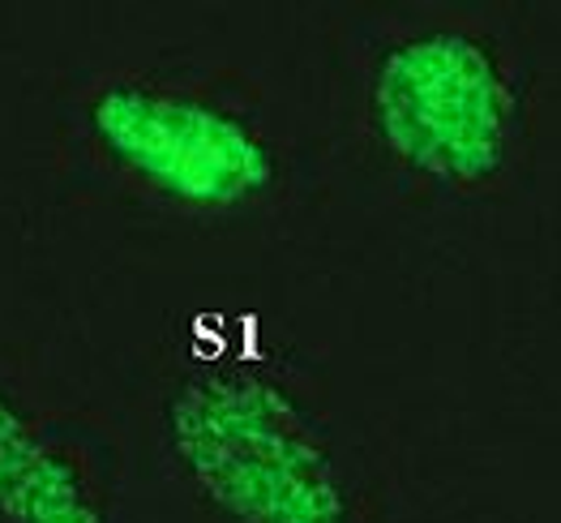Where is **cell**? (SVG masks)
<instances>
[{
	"label": "cell",
	"instance_id": "3",
	"mask_svg": "<svg viewBox=\"0 0 561 523\" xmlns=\"http://www.w3.org/2000/svg\"><path fill=\"white\" fill-rule=\"evenodd\" d=\"M172 473L224 523H365V480L330 421L249 356L176 365L154 408Z\"/></svg>",
	"mask_w": 561,
	"mask_h": 523
},
{
	"label": "cell",
	"instance_id": "4",
	"mask_svg": "<svg viewBox=\"0 0 561 523\" xmlns=\"http://www.w3.org/2000/svg\"><path fill=\"white\" fill-rule=\"evenodd\" d=\"M116 451L94 425L0 378V523H116Z\"/></svg>",
	"mask_w": 561,
	"mask_h": 523
},
{
	"label": "cell",
	"instance_id": "1",
	"mask_svg": "<svg viewBox=\"0 0 561 523\" xmlns=\"http://www.w3.org/2000/svg\"><path fill=\"white\" fill-rule=\"evenodd\" d=\"M352 146L421 197L489 202L531 163V56L502 9L369 4L334 39Z\"/></svg>",
	"mask_w": 561,
	"mask_h": 523
},
{
	"label": "cell",
	"instance_id": "2",
	"mask_svg": "<svg viewBox=\"0 0 561 523\" xmlns=\"http://www.w3.org/2000/svg\"><path fill=\"white\" fill-rule=\"evenodd\" d=\"M65 155L99 190L185 224L275 211L296 172L291 138L257 87L197 65H116L60 99Z\"/></svg>",
	"mask_w": 561,
	"mask_h": 523
}]
</instances>
